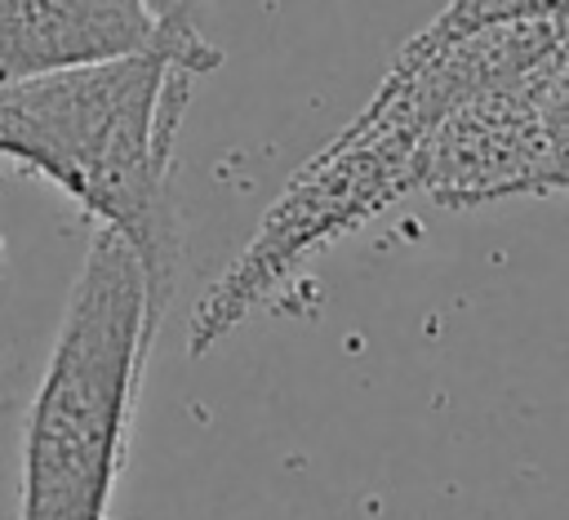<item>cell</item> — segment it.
<instances>
[{
  "label": "cell",
  "instance_id": "1",
  "mask_svg": "<svg viewBox=\"0 0 569 520\" xmlns=\"http://www.w3.org/2000/svg\"><path fill=\"white\" fill-rule=\"evenodd\" d=\"M196 80L151 49L0 84V160L40 173L133 244L151 333H160L182 271L173 156Z\"/></svg>",
  "mask_w": 569,
  "mask_h": 520
},
{
  "label": "cell",
  "instance_id": "2",
  "mask_svg": "<svg viewBox=\"0 0 569 520\" xmlns=\"http://www.w3.org/2000/svg\"><path fill=\"white\" fill-rule=\"evenodd\" d=\"M151 342L142 262L98 227L27 409L18 520H107Z\"/></svg>",
  "mask_w": 569,
  "mask_h": 520
},
{
  "label": "cell",
  "instance_id": "3",
  "mask_svg": "<svg viewBox=\"0 0 569 520\" xmlns=\"http://www.w3.org/2000/svg\"><path fill=\"white\" fill-rule=\"evenodd\" d=\"M427 129L400 111V102L373 93L347 129L325 142L267 204L258 231L236 262L204 289L187 324V351L200 360L249 311L271 302L316 253L373 222L400 196L413 191V160Z\"/></svg>",
  "mask_w": 569,
  "mask_h": 520
},
{
  "label": "cell",
  "instance_id": "4",
  "mask_svg": "<svg viewBox=\"0 0 569 520\" xmlns=\"http://www.w3.org/2000/svg\"><path fill=\"white\" fill-rule=\"evenodd\" d=\"M547 53L489 80L427 133L413 160V191H427L453 213L547 191V142L538 124V76Z\"/></svg>",
  "mask_w": 569,
  "mask_h": 520
},
{
  "label": "cell",
  "instance_id": "5",
  "mask_svg": "<svg viewBox=\"0 0 569 520\" xmlns=\"http://www.w3.org/2000/svg\"><path fill=\"white\" fill-rule=\"evenodd\" d=\"M160 49L142 0H0V84Z\"/></svg>",
  "mask_w": 569,
  "mask_h": 520
},
{
  "label": "cell",
  "instance_id": "6",
  "mask_svg": "<svg viewBox=\"0 0 569 520\" xmlns=\"http://www.w3.org/2000/svg\"><path fill=\"white\" fill-rule=\"evenodd\" d=\"M538 124L547 142V191H569V31L538 76Z\"/></svg>",
  "mask_w": 569,
  "mask_h": 520
},
{
  "label": "cell",
  "instance_id": "7",
  "mask_svg": "<svg viewBox=\"0 0 569 520\" xmlns=\"http://www.w3.org/2000/svg\"><path fill=\"white\" fill-rule=\"evenodd\" d=\"M142 9L151 13V22L160 31V53H169L178 67H187L196 76H209L222 67V49L200 27L204 0H142Z\"/></svg>",
  "mask_w": 569,
  "mask_h": 520
}]
</instances>
